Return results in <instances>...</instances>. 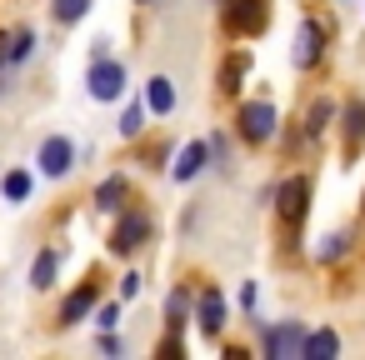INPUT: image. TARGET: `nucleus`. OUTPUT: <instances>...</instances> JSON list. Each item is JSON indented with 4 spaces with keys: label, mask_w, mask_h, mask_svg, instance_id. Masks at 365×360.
<instances>
[{
    "label": "nucleus",
    "mask_w": 365,
    "mask_h": 360,
    "mask_svg": "<svg viewBox=\"0 0 365 360\" xmlns=\"http://www.w3.org/2000/svg\"><path fill=\"white\" fill-rule=\"evenodd\" d=\"M275 125H280V115H275L270 101H250V106H240V135H245V140H270Z\"/></svg>",
    "instance_id": "1"
},
{
    "label": "nucleus",
    "mask_w": 365,
    "mask_h": 360,
    "mask_svg": "<svg viewBox=\"0 0 365 360\" xmlns=\"http://www.w3.org/2000/svg\"><path fill=\"white\" fill-rule=\"evenodd\" d=\"M91 96H96V101L125 96V66H120V61H96V66H91Z\"/></svg>",
    "instance_id": "2"
},
{
    "label": "nucleus",
    "mask_w": 365,
    "mask_h": 360,
    "mask_svg": "<svg viewBox=\"0 0 365 360\" xmlns=\"http://www.w3.org/2000/svg\"><path fill=\"white\" fill-rule=\"evenodd\" d=\"M71 160H76V145H71L66 135H51V140L41 145V170H46V175H66Z\"/></svg>",
    "instance_id": "3"
},
{
    "label": "nucleus",
    "mask_w": 365,
    "mask_h": 360,
    "mask_svg": "<svg viewBox=\"0 0 365 360\" xmlns=\"http://www.w3.org/2000/svg\"><path fill=\"white\" fill-rule=\"evenodd\" d=\"M305 195H310V180H305V175H290V180L280 185V215H285L290 225L305 215Z\"/></svg>",
    "instance_id": "4"
},
{
    "label": "nucleus",
    "mask_w": 365,
    "mask_h": 360,
    "mask_svg": "<svg viewBox=\"0 0 365 360\" xmlns=\"http://www.w3.org/2000/svg\"><path fill=\"white\" fill-rule=\"evenodd\" d=\"M145 230H150L145 215H125V220L115 225V235H110V250H115V255H130V250L145 240Z\"/></svg>",
    "instance_id": "5"
},
{
    "label": "nucleus",
    "mask_w": 365,
    "mask_h": 360,
    "mask_svg": "<svg viewBox=\"0 0 365 360\" xmlns=\"http://www.w3.org/2000/svg\"><path fill=\"white\" fill-rule=\"evenodd\" d=\"M205 155H210V145L205 140H190V145H180V160H175V180H190L195 170H205Z\"/></svg>",
    "instance_id": "6"
},
{
    "label": "nucleus",
    "mask_w": 365,
    "mask_h": 360,
    "mask_svg": "<svg viewBox=\"0 0 365 360\" xmlns=\"http://www.w3.org/2000/svg\"><path fill=\"white\" fill-rule=\"evenodd\" d=\"M265 350L280 360V355H295V350H305V335H300V325H280V330H270L265 335Z\"/></svg>",
    "instance_id": "7"
},
{
    "label": "nucleus",
    "mask_w": 365,
    "mask_h": 360,
    "mask_svg": "<svg viewBox=\"0 0 365 360\" xmlns=\"http://www.w3.org/2000/svg\"><path fill=\"white\" fill-rule=\"evenodd\" d=\"M200 325L215 335L220 325H225V300H220V290L210 285V290H200Z\"/></svg>",
    "instance_id": "8"
},
{
    "label": "nucleus",
    "mask_w": 365,
    "mask_h": 360,
    "mask_svg": "<svg viewBox=\"0 0 365 360\" xmlns=\"http://www.w3.org/2000/svg\"><path fill=\"white\" fill-rule=\"evenodd\" d=\"M315 56H320V26H315V21H305V26H300V46H295V66L305 71Z\"/></svg>",
    "instance_id": "9"
},
{
    "label": "nucleus",
    "mask_w": 365,
    "mask_h": 360,
    "mask_svg": "<svg viewBox=\"0 0 365 360\" xmlns=\"http://www.w3.org/2000/svg\"><path fill=\"white\" fill-rule=\"evenodd\" d=\"M145 106H150L155 115H165V110L175 106V91H170V81H165V76H150V86H145Z\"/></svg>",
    "instance_id": "10"
},
{
    "label": "nucleus",
    "mask_w": 365,
    "mask_h": 360,
    "mask_svg": "<svg viewBox=\"0 0 365 360\" xmlns=\"http://www.w3.org/2000/svg\"><path fill=\"white\" fill-rule=\"evenodd\" d=\"M56 265H61V255H56V250H41L36 265H31V285H36V290H51V285H56Z\"/></svg>",
    "instance_id": "11"
},
{
    "label": "nucleus",
    "mask_w": 365,
    "mask_h": 360,
    "mask_svg": "<svg viewBox=\"0 0 365 360\" xmlns=\"http://www.w3.org/2000/svg\"><path fill=\"white\" fill-rule=\"evenodd\" d=\"M260 21H265V6H260V0H245V6L230 11V26H235V31H260Z\"/></svg>",
    "instance_id": "12"
},
{
    "label": "nucleus",
    "mask_w": 365,
    "mask_h": 360,
    "mask_svg": "<svg viewBox=\"0 0 365 360\" xmlns=\"http://www.w3.org/2000/svg\"><path fill=\"white\" fill-rule=\"evenodd\" d=\"M91 305H96V290L86 285V290H76V295H71V300L61 305V320H66V325H76V320H81V315H86Z\"/></svg>",
    "instance_id": "13"
},
{
    "label": "nucleus",
    "mask_w": 365,
    "mask_h": 360,
    "mask_svg": "<svg viewBox=\"0 0 365 360\" xmlns=\"http://www.w3.org/2000/svg\"><path fill=\"white\" fill-rule=\"evenodd\" d=\"M120 195H125V180H120V175H110V180H101L96 205H101V210H115V205H120Z\"/></svg>",
    "instance_id": "14"
},
{
    "label": "nucleus",
    "mask_w": 365,
    "mask_h": 360,
    "mask_svg": "<svg viewBox=\"0 0 365 360\" xmlns=\"http://www.w3.org/2000/svg\"><path fill=\"white\" fill-rule=\"evenodd\" d=\"M335 350H340L335 330H315V335H305V355H335Z\"/></svg>",
    "instance_id": "15"
},
{
    "label": "nucleus",
    "mask_w": 365,
    "mask_h": 360,
    "mask_svg": "<svg viewBox=\"0 0 365 360\" xmlns=\"http://www.w3.org/2000/svg\"><path fill=\"white\" fill-rule=\"evenodd\" d=\"M31 195V170H11L6 175V200H26Z\"/></svg>",
    "instance_id": "16"
},
{
    "label": "nucleus",
    "mask_w": 365,
    "mask_h": 360,
    "mask_svg": "<svg viewBox=\"0 0 365 360\" xmlns=\"http://www.w3.org/2000/svg\"><path fill=\"white\" fill-rule=\"evenodd\" d=\"M91 11V0H56V21H81Z\"/></svg>",
    "instance_id": "17"
},
{
    "label": "nucleus",
    "mask_w": 365,
    "mask_h": 360,
    "mask_svg": "<svg viewBox=\"0 0 365 360\" xmlns=\"http://www.w3.org/2000/svg\"><path fill=\"white\" fill-rule=\"evenodd\" d=\"M140 125H145V110H140V106H130V110L120 115V135H140Z\"/></svg>",
    "instance_id": "18"
},
{
    "label": "nucleus",
    "mask_w": 365,
    "mask_h": 360,
    "mask_svg": "<svg viewBox=\"0 0 365 360\" xmlns=\"http://www.w3.org/2000/svg\"><path fill=\"white\" fill-rule=\"evenodd\" d=\"M31 46H36V36H31V31L11 36V61H26V56H31Z\"/></svg>",
    "instance_id": "19"
},
{
    "label": "nucleus",
    "mask_w": 365,
    "mask_h": 360,
    "mask_svg": "<svg viewBox=\"0 0 365 360\" xmlns=\"http://www.w3.org/2000/svg\"><path fill=\"white\" fill-rule=\"evenodd\" d=\"M185 305H190V295L175 290V295H170V325H185Z\"/></svg>",
    "instance_id": "20"
},
{
    "label": "nucleus",
    "mask_w": 365,
    "mask_h": 360,
    "mask_svg": "<svg viewBox=\"0 0 365 360\" xmlns=\"http://www.w3.org/2000/svg\"><path fill=\"white\" fill-rule=\"evenodd\" d=\"M115 320H120V305H101V310H96V325H101V330H115Z\"/></svg>",
    "instance_id": "21"
},
{
    "label": "nucleus",
    "mask_w": 365,
    "mask_h": 360,
    "mask_svg": "<svg viewBox=\"0 0 365 360\" xmlns=\"http://www.w3.org/2000/svg\"><path fill=\"white\" fill-rule=\"evenodd\" d=\"M345 130L350 135H365V110H345Z\"/></svg>",
    "instance_id": "22"
},
{
    "label": "nucleus",
    "mask_w": 365,
    "mask_h": 360,
    "mask_svg": "<svg viewBox=\"0 0 365 360\" xmlns=\"http://www.w3.org/2000/svg\"><path fill=\"white\" fill-rule=\"evenodd\" d=\"M340 250H345V235H330V245H325V250H320V260H335V255H340Z\"/></svg>",
    "instance_id": "23"
},
{
    "label": "nucleus",
    "mask_w": 365,
    "mask_h": 360,
    "mask_svg": "<svg viewBox=\"0 0 365 360\" xmlns=\"http://www.w3.org/2000/svg\"><path fill=\"white\" fill-rule=\"evenodd\" d=\"M101 350H106V355H120L125 345H120V335H110V330H106V340H101Z\"/></svg>",
    "instance_id": "24"
},
{
    "label": "nucleus",
    "mask_w": 365,
    "mask_h": 360,
    "mask_svg": "<svg viewBox=\"0 0 365 360\" xmlns=\"http://www.w3.org/2000/svg\"><path fill=\"white\" fill-rule=\"evenodd\" d=\"M135 290H140V275H125V280H120V295H125V300H130V295H135Z\"/></svg>",
    "instance_id": "25"
},
{
    "label": "nucleus",
    "mask_w": 365,
    "mask_h": 360,
    "mask_svg": "<svg viewBox=\"0 0 365 360\" xmlns=\"http://www.w3.org/2000/svg\"><path fill=\"white\" fill-rule=\"evenodd\" d=\"M6 41H11V36H0V66H6V61H11V46H6Z\"/></svg>",
    "instance_id": "26"
},
{
    "label": "nucleus",
    "mask_w": 365,
    "mask_h": 360,
    "mask_svg": "<svg viewBox=\"0 0 365 360\" xmlns=\"http://www.w3.org/2000/svg\"><path fill=\"white\" fill-rule=\"evenodd\" d=\"M140 6H150V0H140Z\"/></svg>",
    "instance_id": "27"
}]
</instances>
